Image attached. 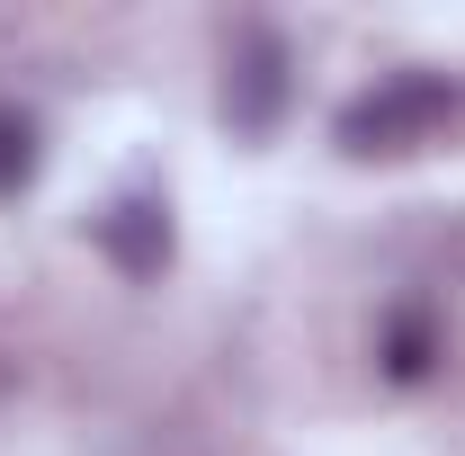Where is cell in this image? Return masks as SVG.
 <instances>
[{
  "label": "cell",
  "mask_w": 465,
  "mask_h": 456,
  "mask_svg": "<svg viewBox=\"0 0 465 456\" xmlns=\"http://www.w3.org/2000/svg\"><path fill=\"white\" fill-rule=\"evenodd\" d=\"M457 108H465V90L448 72H394V81L358 90L341 108V153H358V162L420 153V144H439V134L457 125Z\"/></svg>",
  "instance_id": "1"
},
{
  "label": "cell",
  "mask_w": 465,
  "mask_h": 456,
  "mask_svg": "<svg viewBox=\"0 0 465 456\" xmlns=\"http://www.w3.org/2000/svg\"><path fill=\"white\" fill-rule=\"evenodd\" d=\"M287 108V45L269 36V27H251L242 45H232V72H224V116L242 134H269Z\"/></svg>",
  "instance_id": "2"
},
{
  "label": "cell",
  "mask_w": 465,
  "mask_h": 456,
  "mask_svg": "<svg viewBox=\"0 0 465 456\" xmlns=\"http://www.w3.org/2000/svg\"><path fill=\"white\" fill-rule=\"evenodd\" d=\"M99 251H108L125 278H162L171 269V206L162 197H116L99 215Z\"/></svg>",
  "instance_id": "3"
},
{
  "label": "cell",
  "mask_w": 465,
  "mask_h": 456,
  "mask_svg": "<svg viewBox=\"0 0 465 456\" xmlns=\"http://www.w3.org/2000/svg\"><path fill=\"white\" fill-rule=\"evenodd\" d=\"M439 358H448V322H439L430 304H394L385 332H376V367H385L394 385H420Z\"/></svg>",
  "instance_id": "4"
},
{
  "label": "cell",
  "mask_w": 465,
  "mask_h": 456,
  "mask_svg": "<svg viewBox=\"0 0 465 456\" xmlns=\"http://www.w3.org/2000/svg\"><path fill=\"white\" fill-rule=\"evenodd\" d=\"M27 179H36V116L0 108V197L27 188Z\"/></svg>",
  "instance_id": "5"
}]
</instances>
